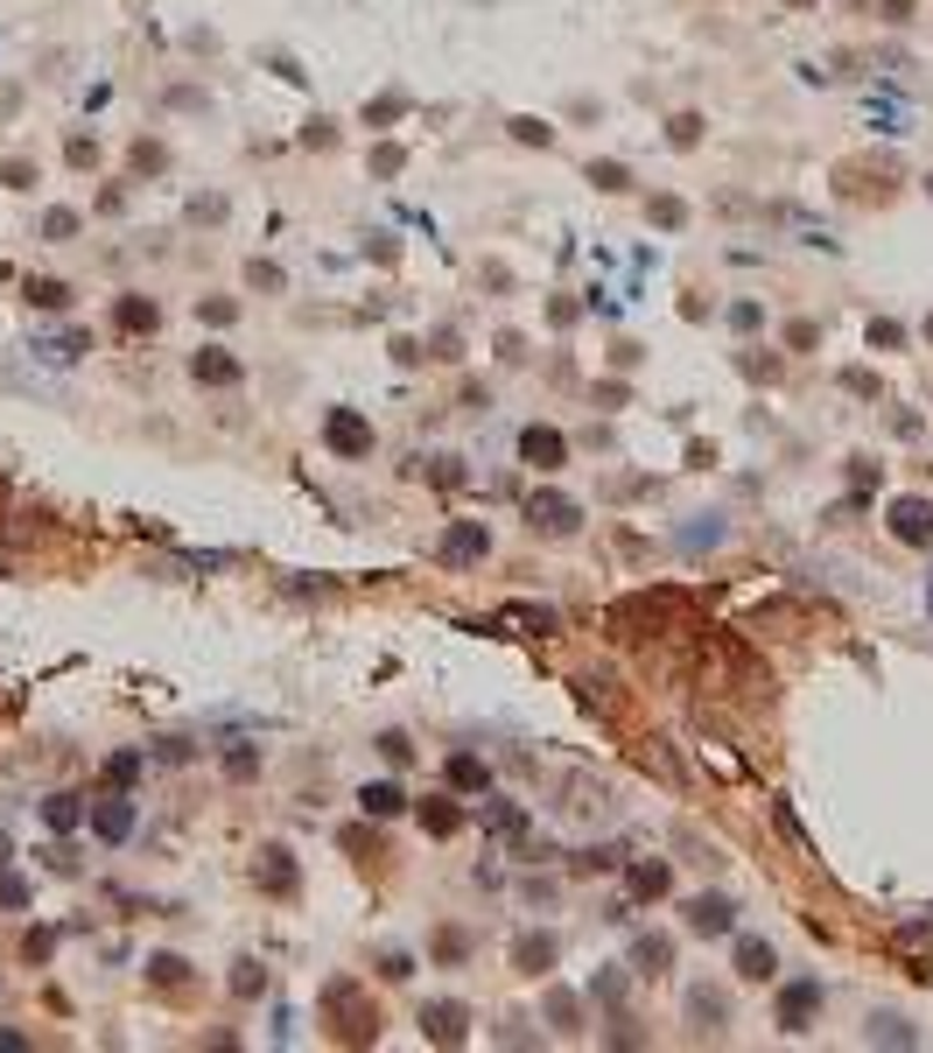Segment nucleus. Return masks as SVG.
I'll list each match as a JSON object with an SVG mask.
<instances>
[{
    "label": "nucleus",
    "mask_w": 933,
    "mask_h": 1053,
    "mask_svg": "<svg viewBox=\"0 0 933 1053\" xmlns=\"http://www.w3.org/2000/svg\"><path fill=\"white\" fill-rule=\"evenodd\" d=\"M323 1011L337 1019V1040H345V1046H372L379 1040V1011H372V998L351 984V976L323 984Z\"/></svg>",
    "instance_id": "1"
},
{
    "label": "nucleus",
    "mask_w": 933,
    "mask_h": 1053,
    "mask_svg": "<svg viewBox=\"0 0 933 1053\" xmlns=\"http://www.w3.org/2000/svg\"><path fill=\"white\" fill-rule=\"evenodd\" d=\"M323 443H330V456L358 464V456H372V421L358 408H330V415H323Z\"/></svg>",
    "instance_id": "2"
},
{
    "label": "nucleus",
    "mask_w": 933,
    "mask_h": 1053,
    "mask_svg": "<svg viewBox=\"0 0 933 1053\" xmlns=\"http://www.w3.org/2000/svg\"><path fill=\"white\" fill-rule=\"evenodd\" d=\"M253 885H260L267 899H295V892H302V871H295V850H289V842H267V850L253 857Z\"/></svg>",
    "instance_id": "3"
},
{
    "label": "nucleus",
    "mask_w": 933,
    "mask_h": 1053,
    "mask_svg": "<svg viewBox=\"0 0 933 1053\" xmlns=\"http://www.w3.org/2000/svg\"><path fill=\"white\" fill-rule=\"evenodd\" d=\"M681 927L702 934V942H716V934H730V927H737V906H730L723 892H695L688 906H681Z\"/></svg>",
    "instance_id": "4"
},
{
    "label": "nucleus",
    "mask_w": 933,
    "mask_h": 1053,
    "mask_svg": "<svg viewBox=\"0 0 933 1053\" xmlns=\"http://www.w3.org/2000/svg\"><path fill=\"white\" fill-rule=\"evenodd\" d=\"M527 520H533V534H555V541H562V534L583 527V506L568 499V492H533V499H527Z\"/></svg>",
    "instance_id": "5"
},
{
    "label": "nucleus",
    "mask_w": 933,
    "mask_h": 1053,
    "mask_svg": "<svg viewBox=\"0 0 933 1053\" xmlns=\"http://www.w3.org/2000/svg\"><path fill=\"white\" fill-rule=\"evenodd\" d=\"M435 555H443V569H470V562H485V555H491V527H485V520H456V527L443 534V548H435Z\"/></svg>",
    "instance_id": "6"
},
{
    "label": "nucleus",
    "mask_w": 933,
    "mask_h": 1053,
    "mask_svg": "<svg viewBox=\"0 0 933 1053\" xmlns=\"http://www.w3.org/2000/svg\"><path fill=\"white\" fill-rule=\"evenodd\" d=\"M520 464H533V471H562V464H568V436L547 429V421H527V429H520Z\"/></svg>",
    "instance_id": "7"
},
{
    "label": "nucleus",
    "mask_w": 933,
    "mask_h": 1053,
    "mask_svg": "<svg viewBox=\"0 0 933 1053\" xmlns=\"http://www.w3.org/2000/svg\"><path fill=\"white\" fill-rule=\"evenodd\" d=\"M422 1040H435V1046H464V1040H470V1011L456 1004V998L422 1004Z\"/></svg>",
    "instance_id": "8"
},
{
    "label": "nucleus",
    "mask_w": 933,
    "mask_h": 1053,
    "mask_svg": "<svg viewBox=\"0 0 933 1053\" xmlns=\"http://www.w3.org/2000/svg\"><path fill=\"white\" fill-rule=\"evenodd\" d=\"M814 1011H822V984H814V976H800V984H786L779 990V1032H807L814 1025Z\"/></svg>",
    "instance_id": "9"
},
{
    "label": "nucleus",
    "mask_w": 933,
    "mask_h": 1053,
    "mask_svg": "<svg viewBox=\"0 0 933 1053\" xmlns=\"http://www.w3.org/2000/svg\"><path fill=\"white\" fill-rule=\"evenodd\" d=\"M85 821H91V836H99V842H112V850H120V842L133 836V801H127V794H106V801H91Z\"/></svg>",
    "instance_id": "10"
},
{
    "label": "nucleus",
    "mask_w": 933,
    "mask_h": 1053,
    "mask_svg": "<svg viewBox=\"0 0 933 1053\" xmlns=\"http://www.w3.org/2000/svg\"><path fill=\"white\" fill-rule=\"evenodd\" d=\"M891 534L905 548H933V499H891Z\"/></svg>",
    "instance_id": "11"
},
{
    "label": "nucleus",
    "mask_w": 933,
    "mask_h": 1053,
    "mask_svg": "<svg viewBox=\"0 0 933 1053\" xmlns=\"http://www.w3.org/2000/svg\"><path fill=\"white\" fill-rule=\"evenodd\" d=\"M189 379H197V387H239L246 366L232 352H218V344H204V352H189Z\"/></svg>",
    "instance_id": "12"
},
{
    "label": "nucleus",
    "mask_w": 933,
    "mask_h": 1053,
    "mask_svg": "<svg viewBox=\"0 0 933 1053\" xmlns=\"http://www.w3.org/2000/svg\"><path fill=\"white\" fill-rule=\"evenodd\" d=\"M112 331H120V337H155L162 331L155 296H120V302H112Z\"/></svg>",
    "instance_id": "13"
},
{
    "label": "nucleus",
    "mask_w": 933,
    "mask_h": 1053,
    "mask_svg": "<svg viewBox=\"0 0 933 1053\" xmlns=\"http://www.w3.org/2000/svg\"><path fill=\"white\" fill-rule=\"evenodd\" d=\"M737 976H745V984H772V976H779V948L758 942V934H745V942H737Z\"/></svg>",
    "instance_id": "14"
},
{
    "label": "nucleus",
    "mask_w": 933,
    "mask_h": 1053,
    "mask_svg": "<svg viewBox=\"0 0 933 1053\" xmlns=\"http://www.w3.org/2000/svg\"><path fill=\"white\" fill-rule=\"evenodd\" d=\"M688 1025L709 1032V1040H723V1025H730V998H723V990H688Z\"/></svg>",
    "instance_id": "15"
},
{
    "label": "nucleus",
    "mask_w": 933,
    "mask_h": 1053,
    "mask_svg": "<svg viewBox=\"0 0 933 1053\" xmlns=\"http://www.w3.org/2000/svg\"><path fill=\"white\" fill-rule=\"evenodd\" d=\"M555 955H562L555 934H520V942H512V969H520V976H547V969H555Z\"/></svg>",
    "instance_id": "16"
},
{
    "label": "nucleus",
    "mask_w": 933,
    "mask_h": 1053,
    "mask_svg": "<svg viewBox=\"0 0 933 1053\" xmlns=\"http://www.w3.org/2000/svg\"><path fill=\"white\" fill-rule=\"evenodd\" d=\"M443 780L456 794H485L491 787V765L478 759V752H449V765H443Z\"/></svg>",
    "instance_id": "17"
},
{
    "label": "nucleus",
    "mask_w": 933,
    "mask_h": 1053,
    "mask_svg": "<svg viewBox=\"0 0 933 1053\" xmlns=\"http://www.w3.org/2000/svg\"><path fill=\"white\" fill-rule=\"evenodd\" d=\"M358 808H366V821H393L408 808V794H400L393 780H366V787H358Z\"/></svg>",
    "instance_id": "18"
},
{
    "label": "nucleus",
    "mask_w": 933,
    "mask_h": 1053,
    "mask_svg": "<svg viewBox=\"0 0 933 1053\" xmlns=\"http://www.w3.org/2000/svg\"><path fill=\"white\" fill-rule=\"evenodd\" d=\"M414 815H422V829H428V836H456V829H464V808H456L449 794H428V801H414Z\"/></svg>",
    "instance_id": "19"
},
{
    "label": "nucleus",
    "mask_w": 933,
    "mask_h": 1053,
    "mask_svg": "<svg viewBox=\"0 0 933 1053\" xmlns=\"http://www.w3.org/2000/svg\"><path fill=\"white\" fill-rule=\"evenodd\" d=\"M632 969L639 976H666V969H674V942H666V934H639V942H632Z\"/></svg>",
    "instance_id": "20"
},
{
    "label": "nucleus",
    "mask_w": 933,
    "mask_h": 1053,
    "mask_svg": "<svg viewBox=\"0 0 933 1053\" xmlns=\"http://www.w3.org/2000/svg\"><path fill=\"white\" fill-rule=\"evenodd\" d=\"M485 829L499 842H520L527 836V808H520V801H485Z\"/></svg>",
    "instance_id": "21"
},
{
    "label": "nucleus",
    "mask_w": 933,
    "mask_h": 1053,
    "mask_svg": "<svg viewBox=\"0 0 933 1053\" xmlns=\"http://www.w3.org/2000/svg\"><path fill=\"white\" fill-rule=\"evenodd\" d=\"M674 892V871L660 864V857H639L632 864V899H666Z\"/></svg>",
    "instance_id": "22"
},
{
    "label": "nucleus",
    "mask_w": 933,
    "mask_h": 1053,
    "mask_svg": "<svg viewBox=\"0 0 933 1053\" xmlns=\"http://www.w3.org/2000/svg\"><path fill=\"white\" fill-rule=\"evenodd\" d=\"M639 765H645V773H660L666 787H681V759H674V744H666V738H645L639 744Z\"/></svg>",
    "instance_id": "23"
},
{
    "label": "nucleus",
    "mask_w": 933,
    "mask_h": 1053,
    "mask_svg": "<svg viewBox=\"0 0 933 1053\" xmlns=\"http://www.w3.org/2000/svg\"><path fill=\"white\" fill-rule=\"evenodd\" d=\"M22 296L35 302V310H70V281H56V275H29Z\"/></svg>",
    "instance_id": "24"
},
{
    "label": "nucleus",
    "mask_w": 933,
    "mask_h": 1053,
    "mask_svg": "<svg viewBox=\"0 0 933 1053\" xmlns=\"http://www.w3.org/2000/svg\"><path fill=\"white\" fill-rule=\"evenodd\" d=\"M85 815H91V808H85V801H78V794H50V801H43V821H50V829H56V836H70V829H78V821H85Z\"/></svg>",
    "instance_id": "25"
},
{
    "label": "nucleus",
    "mask_w": 933,
    "mask_h": 1053,
    "mask_svg": "<svg viewBox=\"0 0 933 1053\" xmlns=\"http://www.w3.org/2000/svg\"><path fill=\"white\" fill-rule=\"evenodd\" d=\"M141 773H148V752H112L106 759V794H127Z\"/></svg>",
    "instance_id": "26"
},
{
    "label": "nucleus",
    "mask_w": 933,
    "mask_h": 1053,
    "mask_svg": "<svg viewBox=\"0 0 933 1053\" xmlns=\"http://www.w3.org/2000/svg\"><path fill=\"white\" fill-rule=\"evenodd\" d=\"M35 352H43L50 366H70V358H85V352H91V337H85V331H56V337L35 344Z\"/></svg>",
    "instance_id": "27"
},
{
    "label": "nucleus",
    "mask_w": 933,
    "mask_h": 1053,
    "mask_svg": "<svg viewBox=\"0 0 933 1053\" xmlns=\"http://www.w3.org/2000/svg\"><path fill=\"white\" fill-rule=\"evenodd\" d=\"M547 1025H555L562 1040H576V1032H583V1004L568 998V990H547Z\"/></svg>",
    "instance_id": "28"
},
{
    "label": "nucleus",
    "mask_w": 933,
    "mask_h": 1053,
    "mask_svg": "<svg viewBox=\"0 0 933 1053\" xmlns=\"http://www.w3.org/2000/svg\"><path fill=\"white\" fill-rule=\"evenodd\" d=\"M148 984H155V990H183L189 984V963H183V955H169V948L148 955Z\"/></svg>",
    "instance_id": "29"
},
{
    "label": "nucleus",
    "mask_w": 933,
    "mask_h": 1053,
    "mask_svg": "<svg viewBox=\"0 0 933 1053\" xmlns=\"http://www.w3.org/2000/svg\"><path fill=\"white\" fill-rule=\"evenodd\" d=\"M864 1040H870V1046H920V1032H912L905 1019H891V1011H885V1019H870V1032H864Z\"/></svg>",
    "instance_id": "30"
},
{
    "label": "nucleus",
    "mask_w": 933,
    "mask_h": 1053,
    "mask_svg": "<svg viewBox=\"0 0 933 1053\" xmlns=\"http://www.w3.org/2000/svg\"><path fill=\"white\" fill-rule=\"evenodd\" d=\"M78 233H85V218H78V211H70V204L43 211V239H50V246H64V239H78Z\"/></svg>",
    "instance_id": "31"
},
{
    "label": "nucleus",
    "mask_w": 933,
    "mask_h": 1053,
    "mask_svg": "<svg viewBox=\"0 0 933 1053\" xmlns=\"http://www.w3.org/2000/svg\"><path fill=\"white\" fill-rule=\"evenodd\" d=\"M29 899H35V885H29L22 871H8V864H0V913H22Z\"/></svg>",
    "instance_id": "32"
},
{
    "label": "nucleus",
    "mask_w": 933,
    "mask_h": 1053,
    "mask_svg": "<svg viewBox=\"0 0 933 1053\" xmlns=\"http://www.w3.org/2000/svg\"><path fill=\"white\" fill-rule=\"evenodd\" d=\"M225 780H260V744H232V752H225Z\"/></svg>",
    "instance_id": "33"
},
{
    "label": "nucleus",
    "mask_w": 933,
    "mask_h": 1053,
    "mask_svg": "<svg viewBox=\"0 0 933 1053\" xmlns=\"http://www.w3.org/2000/svg\"><path fill=\"white\" fill-rule=\"evenodd\" d=\"M428 955H435V963H449V969H456V963H464V955H470V934H464V927H443V934H435V942H428Z\"/></svg>",
    "instance_id": "34"
},
{
    "label": "nucleus",
    "mask_w": 933,
    "mask_h": 1053,
    "mask_svg": "<svg viewBox=\"0 0 933 1053\" xmlns=\"http://www.w3.org/2000/svg\"><path fill=\"white\" fill-rule=\"evenodd\" d=\"M267 990V969L260 963H232V998H260Z\"/></svg>",
    "instance_id": "35"
},
{
    "label": "nucleus",
    "mask_w": 933,
    "mask_h": 1053,
    "mask_svg": "<svg viewBox=\"0 0 933 1053\" xmlns=\"http://www.w3.org/2000/svg\"><path fill=\"white\" fill-rule=\"evenodd\" d=\"M666 141H674V148H695V141H702V112H674V120H666Z\"/></svg>",
    "instance_id": "36"
},
{
    "label": "nucleus",
    "mask_w": 933,
    "mask_h": 1053,
    "mask_svg": "<svg viewBox=\"0 0 933 1053\" xmlns=\"http://www.w3.org/2000/svg\"><path fill=\"white\" fill-rule=\"evenodd\" d=\"M506 127H512V141H527V148H547V141H555V127H547V120H527V112H520V120H506Z\"/></svg>",
    "instance_id": "37"
},
{
    "label": "nucleus",
    "mask_w": 933,
    "mask_h": 1053,
    "mask_svg": "<svg viewBox=\"0 0 933 1053\" xmlns=\"http://www.w3.org/2000/svg\"><path fill=\"white\" fill-rule=\"evenodd\" d=\"M22 955H29L35 969H43L50 955H56V927H29V942H22Z\"/></svg>",
    "instance_id": "38"
},
{
    "label": "nucleus",
    "mask_w": 933,
    "mask_h": 1053,
    "mask_svg": "<svg viewBox=\"0 0 933 1053\" xmlns=\"http://www.w3.org/2000/svg\"><path fill=\"white\" fill-rule=\"evenodd\" d=\"M899 344H905L899 323H891V316H870V352H899Z\"/></svg>",
    "instance_id": "39"
},
{
    "label": "nucleus",
    "mask_w": 933,
    "mask_h": 1053,
    "mask_svg": "<svg viewBox=\"0 0 933 1053\" xmlns=\"http://www.w3.org/2000/svg\"><path fill=\"white\" fill-rule=\"evenodd\" d=\"M814 344H822V323H814V316L786 323V352H814Z\"/></svg>",
    "instance_id": "40"
},
{
    "label": "nucleus",
    "mask_w": 933,
    "mask_h": 1053,
    "mask_svg": "<svg viewBox=\"0 0 933 1053\" xmlns=\"http://www.w3.org/2000/svg\"><path fill=\"white\" fill-rule=\"evenodd\" d=\"M379 976H387V984H408V976H414V955H408V948H387V955H379Z\"/></svg>",
    "instance_id": "41"
},
{
    "label": "nucleus",
    "mask_w": 933,
    "mask_h": 1053,
    "mask_svg": "<svg viewBox=\"0 0 933 1053\" xmlns=\"http://www.w3.org/2000/svg\"><path fill=\"white\" fill-rule=\"evenodd\" d=\"M653 225H660V233H674V225H688V204H681V197H653Z\"/></svg>",
    "instance_id": "42"
},
{
    "label": "nucleus",
    "mask_w": 933,
    "mask_h": 1053,
    "mask_svg": "<svg viewBox=\"0 0 933 1053\" xmlns=\"http://www.w3.org/2000/svg\"><path fill=\"white\" fill-rule=\"evenodd\" d=\"M589 183H597V190H611V197H618V190L632 183V176H625V162H589Z\"/></svg>",
    "instance_id": "43"
},
{
    "label": "nucleus",
    "mask_w": 933,
    "mask_h": 1053,
    "mask_svg": "<svg viewBox=\"0 0 933 1053\" xmlns=\"http://www.w3.org/2000/svg\"><path fill=\"white\" fill-rule=\"evenodd\" d=\"M0 183H8V190H35V162L8 155V162H0Z\"/></svg>",
    "instance_id": "44"
},
{
    "label": "nucleus",
    "mask_w": 933,
    "mask_h": 1053,
    "mask_svg": "<svg viewBox=\"0 0 933 1053\" xmlns=\"http://www.w3.org/2000/svg\"><path fill=\"white\" fill-rule=\"evenodd\" d=\"M64 155H70V169H91V162H99V141H91V133H70Z\"/></svg>",
    "instance_id": "45"
},
{
    "label": "nucleus",
    "mask_w": 933,
    "mask_h": 1053,
    "mask_svg": "<svg viewBox=\"0 0 933 1053\" xmlns=\"http://www.w3.org/2000/svg\"><path fill=\"white\" fill-rule=\"evenodd\" d=\"M379 759H387V765H408V759H414V744L400 738V731H379Z\"/></svg>",
    "instance_id": "46"
},
{
    "label": "nucleus",
    "mask_w": 933,
    "mask_h": 1053,
    "mask_svg": "<svg viewBox=\"0 0 933 1053\" xmlns=\"http://www.w3.org/2000/svg\"><path fill=\"white\" fill-rule=\"evenodd\" d=\"M246 281L267 289V296H281V267H274V260H253V267H246Z\"/></svg>",
    "instance_id": "47"
},
{
    "label": "nucleus",
    "mask_w": 933,
    "mask_h": 1053,
    "mask_svg": "<svg viewBox=\"0 0 933 1053\" xmlns=\"http://www.w3.org/2000/svg\"><path fill=\"white\" fill-rule=\"evenodd\" d=\"M589 998H597V1004H618V998H625V976H618V969H604L597 984H589Z\"/></svg>",
    "instance_id": "48"
},
{
    "label": "nucleus",
    "mask_w": 933,
    "mask_h": 1053,
    "mask_svg": "<svg viewBox=\"0 0 933 1053\" xmlns=\"http://www.w3.org/2000/svg\"><path fill=\"white\" fill-rule=\"evenodd\" d=\"M870 120H878L885 133H905L899 120H905V106H891V99H870Z\"/></svg>",
    "instance_id": "49"
},
{
    "label": "nucleus",
    "mask_w": 933,
    "mask_h": 1053,
    "mask_svg": "<svg viewBox=\"0 0 933 1053\" xmlns=\"http://www.w3.org/2000/svg\"><path fill=\"white\" fill-rule=\"evenodd\" d=\"M428 477H435V485H464V456H435Z\"/></svg>",
    "instance_id": "50"
},
{
    "label": "nucleus",
    "mask_w": 933,
    "mask_h": 1053,
    "mask_svg": "<svg viewBox=\"0 0 933 1053\" xmlns=\"http://www.w3.org/2000/svg\"><path fill=\"white\" fill-rule=\"evenodd\" d=\"M43 864H50L56 878H70V871H78V850H64V842H50V850H43Z\"/></svg>",
    "instance_id": "51"
},
{
    "label": "nucleus",
    "mask_w": 933,
    "mask_h": 1053,
    "mask_svg": "<svg viewBox=\"0 0 933 1053\" xmlns=\"http://www.w3.org/2000/svg\"><path fill=\"white\" fill-rule=\"evenodd\" d=\"M162 162H169L162 141H133V169H141V176H148V169H162Z\"/></svg>",
    "instance_id": "52"
},
{
    "label": "nucleus",
    "mask_w": 933,
    "mask_h": 1053,
    "mask_svg": "<svg viewBox=\"0 0 933 1053\" xmlns=\"http://www.w3.org/2000/svg\"><path fill=\"white\" fill-rule=\"evenodd\" d=\"M197 316H204V323H232V316H239V302H225V296H211V302H197Z\"/></svg>",
    "instance_id": "53"
},
{
    "label": "nucleus",
    "mask_w": 933,
    "mask_h": 1053,
    "mask_svg": "<svg viewBox=\"0 0 933 1053\" xmlns=\"http://www.w3.org/2000/svg\"><path fill=\"white\" fill-rule=\"evenodd\" d=\"M709 541H723V520H709V527H688V534H681V548H709Z\"/></svg>",
    "instance_id": "54"
},
{
    "label": "nucleus",
    "mask_w": 933,
    "mask_h": 1053,
    "mask_svg": "<svg viewBox=\"0 0 933 1053\" xmlns=\"http://www.w3.org/2000/svg\"><path fill=\"white\" fill-rule=\"evenodd\" d=\"M345 850H351V857H366V850L379 857V836H372V829H345Z\"/></svg>",
    "instance_id": "55"
},
{
    "label": "nucleus",
    "mask_w": 933,
    "mask_h": 1053,
    "mask_svg": "<svg viewBox=\"0 0 933 1053\" xmlns=\"http://www.w3.org/2000/svg\"><path fill=\"white\" fill-rule=\"evenodd\" d=\"M730 323H737V331H758V323H766V310H758V302H737Z\"/></svg>",
    "instance_id": "56"
},
{
    "label": "nucleus",
    "mask_w": 933,
    "mask_h": 1053,
    "mask_svg": "<svg viewBox=\"0 0 933 1053\" xmlns=\"http://www.w3.org/2000/svg\"><path fill=\"white\" fill-rule=\"evenodd\" d=\"M849 485H856V492H870V485H878V471H870V456H856V464H849Z\"/></svg>",
    "instance_id": "57"
},
{
    "label": "nucleus",
    "mask_w": 933,
    "mask_h": 1053,
    "mask_svg": "<svg viewBox=\"0 0 933 1053\" xmlns=\"http://www.w3.org/2000/svg\"><path fill=\"white\" fill-rule=\"evenodd\" d=\"M0 864H8V836H0Z\"/></svg>",
    "instance_id": "58"
},
{
    "label": "nucleus",
    "mask_w": 933,
    "mask_h": 1053,
    "mask_svg": "<svg viewBox=\"0 0 933 1053\" xmlns=\"http://www.w3.org/2000/svg\"><path fill=\"white\" fill-rule=\"evenodd\" d=\"M926 344H933V316H926Z\"/></svg>",
    "instance_id": "59"
},
{
    "label": "nucleus",
    "mask_w": 933,
    "mask_h": 1053,
    "mask_svg": "<svg viewBox=\"0 0 933 1053\" xmlns=\"http://www.w3.org/2000/svg\"><path fill=\"white\" fill-rule=\"evenodd\" d=\"M926 197H933V176H926Z\"/></svg>",
    "instance_id": "60"
},
{
    "label": "nucleus",
    "mask_w": 933,
    "mask_h": 1053,
    "mask_svg": "<svg viewBox=\"0 0 933 1053\" xmlns=\"http://www.w3.org/2000/svg\"><path fill=\"white\" fill-rule=\"evenodd\" d=\"M926 913H933V906H926Z\"/></svg>",
    "instance_id": "61"
}]
</instances>
